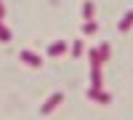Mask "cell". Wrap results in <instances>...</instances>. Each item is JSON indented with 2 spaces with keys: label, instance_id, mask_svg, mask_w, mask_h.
Here are the masks:
<instances>
[{
  "label": "cell",
  "instance_id": "6da1fadb",
  "mask_svg": "<svg viewBox=\"0 0 133 120\" xmlns=\"http://www.w3.org/2000/svg\"><path fill=\"white\" fill-rule=\"evenodd\" d=\"M19 59L24 61V64H29V67H35V70L43 67V56H37V53H35V51H29V48L21 51V53H19Z\"/></svg>",
  "mask_w": 133,
  "mask_h": 120
},
{
  "label": "cell",
  "instance_id": "7a4b0ae2",
  "mask_svg": "<svg viewBox=\"0 0 133 120\" xmlns=\"http://www.w3.org/2000/svg\"><path fill=\"white\" fill-rule=\"evenodd\" d=\"M88 99H91V102H96V104H109V102H112V96H109L104 88H93V85H91V88H88Z\"/></svg>",
  "mask_w": 133,
  "mask_h": 120
},
{
  "label": "cell",
  "instance_id": "3957f363",
  "mask_svg": "<svg viewBox=\"0 0 133 120\" xmlns=\"http://www.w3.org/2000/svg\"><path fill=\"white\" fill-rule=\"evenodd\" d=\"M61 102H64V93H61V91H56V93H51V99H48L45 104L40 107V115H51V112L56 110V107H59Z\"/></svg>",
  "mask_w": 133,
  "mask_h": 120
},
{
  "label": "cell",
  "instance_id": "277c9868",
  "mask_svg": "<svg viewBox=\"0 0 133 120\" xmlns=\"http://www.w3.org/2000/svg\"><path fill=\"white\" fill-rule=\"evenodd\" d=\"M66 51H69V46H66L64 40H56V43H51V46H48V56H64Z\"/></svg>",
  "mask_w": 133,
  "mask_h": 120
},
{
  "label": "cell",
  "instance_id": "5b68a950",
  "mask_svg": "<svg viewBox=\"0 0 133 120\" xmlns=\"http://www.w3.org/2000/svg\"><path fill=\"white\" fill-rule=\"evenodd\" d=\"M117 29L123 32V35H125V32H130V29H133V11H128V14H125L123 19H120V24H117Z\"/></svg>",
  "mask_w": 133,
  "mask_h": 120
},
{
  "label": "cell",
  "instance_id": "8992f818",
  "mask_svg": "<svg viewBox=\"0 0 133 120\" xmlns=\"http://www.w3.org/2000/svg\"><path fill=\"white\" fill-rule=\"evenodd\" d=\"M91 85H93V88H104V80H101V67H91Z\"/></svg>",
  "mask_w": 133,
  "mask_h": 120
},
{
  "label": "cell",
  "instance_id": "52a82bcc",
  "mask_svg": "<svg viewBox=\"0 0 133 120\" xmlns=\"http://www.w3.org/2000/svg\"><path fill=\"white\" fill-rule=\"evenodd\" d=\"M96 32H98L96 19H91V21H83V35H96Z\"/></svg>",
  "mask_w": 133,
  "mask_h": 120
},
{
  "label": "cell",
  "instance_id": "ba28073f",
  "mask_svg": "<svg viewBox=\"0 0 133 120\" xmlns=\"http://www.w3.org/2000/svg\"><path fill=\"white\" fill-rule=\"evenodd\" d=\"M88 61H91V67H101V56H98V48H91V51H88Z\"/></svg>",
  "mask_w": 133,
  "mask_h": 120
},
{
  "label": "cell",
  "instance_id": "9c48e42d",
  "mask_svg": "<svg viewBox=\"0 0 133 120\" xmlns=\"http://www.w3.org/2000/svg\"><path fill=\"white\" fill-rule=\"evenodd\" d=\"M83 19L85 21L93 19V0H85V3H83Z\"/></svg>",
  "mask_w": 133,
  "mask_h": 120
},
{
  "label": "cell",
  "instance_id": "30bf717a",
  "mask_svg": "<svg viewBox=\"0 0 133 120\" xmlns=\"http://www.w3.org/2000/svg\"><path fill=\"white\" fill-rule=\"evenodd\" d=\"M11 37H14L11 35V27H5L3 19H0V43H11Z\"/></svg>",
  "mask_w": 133,
  "mask_h": 120
},
{
  "label": "cell",
  "instance_id": "8fae6325",
  "mask_svg": "<svg viewBox=\"0 0 133 120\" xmlns=\"http://www.w3.org/2000/svg\"><path fill=\"white\" fill-rule=\"evenodd\" d=\"M109 53H112L109 43H101V46H98V56H101V64H104V61H109Z\"/></svg>",
  "mask_w": 133,
  "mask_h": 120
},
{
  "label": "cell",
  "instance_id": "7c38bea8",
  "mask_svg": "<svg viewBox=\"0 0 133 120\" xmlns=\"http://www.w3.org/2000/svg\"><path fill=\"white\" fill-rule=\"evenodd\" d=\"M83 51H85V48H83V40H75V43H72V59H77Z\"/></svg>",
  "mask_w": 133,
  "mask_h": 120
},
{
  "label": "cell",
  "instance_id": "4fadbf2b",
  "mask_svg": "<svg viewBox=\"0 0 133 120\" xmlns=\"http://www.w3.org/2000/svg\"><path fill=\"white\" fill-rule=\"evenodd\" d=\"M0 19H5V5H3V0H0Z\"/></svg>",
  "mask_w": 133,
  "mask_h": 120
}]
</instances>
